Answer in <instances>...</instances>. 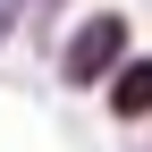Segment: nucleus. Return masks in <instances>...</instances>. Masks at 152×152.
I'll return each mask as SVG.
<instances>
[{"mask_svg":"<svg viewBox=\"0 0 152 152\" xmlns=\"http://www.w3.org/2000/svg\"><path fill=\"white\" fill-rule=\"evenodd\" d=\"M127 59V17L118 9H102V17H85V26L68 34V51H59V68H68V85H102L110 68Z\"/></svg>","mask_w":152,"mask_h":152,"instance_id":"obj_1","label":"nucleus"},{"mask_svg":"<svg viewBox=\"0 0 152 152\" xmlns=\"http://www.w3.org/2000/svg\"><path fill=\"white\" fill-rule=\"evenodd\" d=\"M110 118H152V59H118V76H110Z\"/></svg>","mask_w":152,"mask_h":152,"instance_id":"obj_2","label":"nucleus"},{"mask_svg":"<svg viewBox=\"0 0 152 152\" xmlns=\"http://www.w3.org/2000/svg\"><path fill=\"white\" fill-rule=\"evenodd\" d=\"M17 26H34V34L59 26V0H17Z\"/></svg>","mask_w":152,"mask_h":152,"instance_id":"obj_3","label":"nucleus"},{"mask_svg":"<svg viewBox=\"0 0 152 152\" xmlns=\"http://www.w3.org/2000/svg\"><path fill=\"white\" fill-rule=\"evenodd\" d=\"M9 26H17V0H0V42H9Z\"/></svg>","mask_w":152,"mask_h":152,"instance_id":"obj_4","label":"nucleus"}]
</instances>
